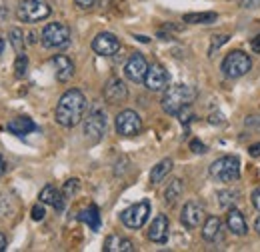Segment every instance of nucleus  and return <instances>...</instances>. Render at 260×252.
I'll list each match as a JSON object with an SVG mask.
<instances>
[{
    "instance_id": "obj_30",
    "label": "nucleus",
    "mask_w": 260,
    "mask_h": 252,
    "mask_svg": "<svg viewBox=\"0 0 260 252\" xmlns=\"http://www.w3.org/2000/svg\"><path fill=\"white\" fill-rule=\"evenodd\" d=\"M228 40H230V36L228 34H220V36H214L212 38V46H210V54L216 50V48H220L222 44H226Z\"/></svg>"
},
{
    "instance_id": "obj_34",
    "label": "nucleus",
    "mask_w": 260,
    "mask_h": 252,
    "mask_svg": "<svg viewBox=\"0 0 260 252\" xmlns=\"http://www.w3.org/2000/svg\"><path fill=\"white\" fill-rule=\"evenodd\" d=\"M250 200H252V206H254L256 210H260V188H256L254 192H252Z\"/></svg>"
},
{
    "instance_id": "obj_5",
    "label": "nucleus",
    "mask_w": 260,
    "mask_h": 252,
    "mask_svg": "<svg viewBox=\"0 0 260 252\" xmlns=\"http://www.w3.org/2000/svg\"><path fill=\"white\" fill-rule=\"evenodd\" d=\"M252 68L250 56L242 50H232L230 54H226V58L222 60V72L228 78H240L244 74H248Z\"/></svg>"
},
{
    "instance_id": "obj_11",
    "label": "nucleus",
    "mask_w": 260,
    "mask_h": 252,
    "mask_svg": "<svg viewBox=\"0 0 260 252\" xmlns=\"http://www.w3.org/2000/svg\"><path fill=\"white\" fill-rule=\"evenodd\" d=\"M146 72H148V62L140 52H134L128 62L124 64V74L130 82H144Z\"/></svg>"
},
{
    "instance_id": "obj_31",
    "label": "nucleus",
    "mask_w": 260,
    "mask_h": 252,
    "mask_svg": "<svg viewBox=\"0 0 260 252\" xmlns=\"http://www.w3.org/2000/svg\"><path fill=\"white\" fill-rule=\"evenodd\" d=\"M44 214H46V210H44V206H42V204L32 206V218L34 220H42V218H44Z\"/></svg>"
},
{
    "instance_id": "obj_38",
    "label": "nucleus",
    "mask_w": 260,
    "mask_h": 252,
    "mask_svg": "<svg viewBox=\"0 0 260 252\" xmlns=\"http://www.w3.org/2000/svg\"><path fill=\"white\" fill-rule=\"evenodd\" d=\"M2 250H6V236L0 232V252Z\"/></svg>"
},
{
    "instance_id": "obj_18",
    "label": "nucleus",
    "mask_w": 260,
    "mask_h": 252,
    "mask_svg": "<svg viewBox=\"0 0 260 252\" xmlns=\"http://www.w3.org/2000/svg\"><path fill=\"white\" fill-rule=\"evenodd\" d=\"M226 226H228V230H230L232 234H236V236H244V234L248 232V226H246V220H244L242 212L236 210V208H230V210H228Z\"/></svg>"
},
{
    "instance_id": "obj_28",
    "label": "nucleus",
    "mask_w": 260,
    "mask_h": 252,
    "mask_svg": "<svg viewBox=\"0 0 260 252\" xmlns=\"http://www.w3.org/2000/svg\"><path fill=\"white\" fill-rule=\"evenodd\" d=\"M26 70H28V58L24 52H20L16 56V62H14V72L18 78H22V76H26Z\"/></svg>"
},
{
    "instance_id": "obj_26",
    "label": "nucleus",
    "mask_w": 260,
    "mask_h": 252,
    "mask_svg": "<svg viewBox=\"0 0 260 252\" xmlns=\"http://www.w3.org/2000/svg\"><path fill=\"white\" fill-rule=\"evenodd\" d=\"M240 192H234V190H220L218 192V202H220V206H224V208H228V206H232V204H236L240 198Z\"/></svg>"
},
{
    "instance_id": "obj_7",
    "label": "nucleus",
    "mask_w": 260,
    "mask_h": 252,
    "mask_svg": "<svg viewBox=\"0 0 260 252\" xmlns=\"http://www.w3.org/2000/svg\"><path fill=\"white\" fill-rule=\"evenodd\" d=\"M148 216H150V202L142 200V202H136V204L128 206L126 210H122L120 220H122V224L126 228H134L136 230V228L144 226V222L148 220Z\"/></svg>"
},
{
    "instance_id": "obj_23",
    "label": "nucleus",
    "mask_w": 260,
    "mask_h": 252,
    "mask_svg": "<svg viewBox=\"0 0 260 252\" xmlns=\"http://www.w3.org/2000/svg\"><path fill=\"white\" fill-rule=\"evenodd\" d=\"M170 170H172V160H170V158L160 160V162L150 170V182H152V184L162 182L164 178H166V174H168Z\"/></svg>"
},
{
    "instance_id": "obj_12",
    "label": "nucleus",
    "mask_w": 260,
    "mask_h": 252,
    "mask_svg": "<svg viewBox=\"0 0 260 252\" xmlns=\"http://www.w3.org/2000/svg\"><path fill=\"white\" fill-rule=\"evenodd\" d=\"M92 50L100 56H112L120 50V40L112 32H100L92 40Z\"/></svg>"
},
{
    "instance_id": "obj_19",
    "label": "nucleus",
    "mask_w": 260,
    "mask_h": 252,
    "mask_svg": "<svg viewBox=\"0 0 260 252\" xmlns=\"http://www.w3.org/2000/svg\"><path fill=\"white\" fill-rule=\"evenodd\" d=\"M6 130L10 134H16V136H24V134H30L36 130V124H34L32 118L28 116H18V118H12L8 124H6Z\"/></svg>"
},
{
    "instance_id": "obj_13",
    "label": "nucleus",
    "mask_w": 260,
    "mask_h": 252,
    "mask_svg": "<svg viewBox=\"0 0 260 252\" xmlns=\"http://www.w3.org/2000/svg\"><path fill=\"white\" fill-rule=\"evenodd\" d=\"M204 216H206V212H204L202 204H198V202H194V200H190V202H186L184 208H182L180 222H182L186 228H198V226L202 224V220H204Z\"/></svg>"
},
{
    "instance_id": "obj_27",
    "label": "nucleus",
    "mask_w": 260,
    "mask_h": 252,
    "mask_svg": "<svg viewBox=\"0 0 260 252\" xmlns=\"http://www.w3.org/2000/svg\"><path fill=\"white\" fill-rule=\"evenodd\" d=\"M10 44L14 46V50L20 54L22 50H24V34L20 28H12L10 30Z\"/></svg>"
},
{
    "instance_id": "obj_8",
    "label": "nucleus",
    "mask_w": 260,
    "mask_h": 252,
    "mask_svg": "<svg viewBox=\"0 0 260 252\" xmlns=\"http://www.w3.org/2000/svg\"><path fill=\"white\" fill-rule=\"evenodd\" d=\"M142 130V118L134 110H122L116 116V132L120 136H136Z\"/></svg>"
},
{
    "instance_id": "obj_20",
    "label": "nucleus",
    "mask_w": 260,
    "mask_h": 252,
    "mask_svg": "<svg viewBox=\"0 0 260 252\" xmlns=\"http://www.w3.org/2000/svg\"><path fill=\"white\" fill-rule=\"evenodd\" d=\"M104 250L106 252H132L134 246L128 238H122L118 234H110L106 240H104Z\"/></svg>"
},
{
    "instance_id": "obj_4",
    "label": "nucleus",
    "mask_w": 260,
    "mask_h": 252,
    "mask_svg": "<svg viewBox=\"0 0 260 252\" xmlns=\"http://www.w3.org/2000/svg\"><path fill=\"white\" fill-rule=\"evenodd\" d=\"M52 12L50 4L46 0H22L18 4V10H16V16L22 20V22H40L44 18H48Z\"/></svg>"
},
{
    "instance_id": "obj_29",
    "label": "nucleus",
    "mask_w": 260,
    "mask_h": 252,
    "mask_svg": "<svg viewBox=\"0 0 260 252\" xmlns=\"http://www.w3.org/2000/svg\"><path fill=\"white\" fill-rule=\"evenodd\" d=\"M78 188H80L78 178H70V180H66V182H64V188H62V192H64L66 198H70V196H74V194L78 192Z\"/></svg>"
},
{
    "instance_id": "obj_17",
    "label": "nucleus",
    "mask_w": 260,
    "mask_h": 252,
    "mask_svg": "<svg viewBox=\"0 0 260 252\" xmlns=\"http://www.w3.org/2000/svg\"><path fill=\"white\" fill-rule=\"evenodd\" d=\"M52 64H54V70H56V78L60 82H68L72 76H74V62L64 56V54H58L52 58Z\"/></svg>"
},
{
    "instance_id": "obj_36",
    "label": "nucleus",
    "mask_w": 260,
    "mask_h": 252,
    "mask_svg": "<svg viewBox=\"0 0 260 252\" xmlns=\"http://www.w3.org/2000/svg\"><path fill=\"white\" fill-rule=\"evenodd\" d=\"M240 4H242L244 8H258L260 0H240Z\"/></svg>"
},
{
    "instance_id": "obj_22",
    "label": "nucleus",
    "mask_w": 260,
    "mask_h": 252,
    "mask_svg": "<svg viewBox=\"0 0 260 252\" xmlns=\"http://www.w3.org/2000/svg\"><path fill=\"white\" fill-rule=\"evenodd\" d=\"M182 20L188 24H212L218 20V14L216 12H190V14H184Z\"/></svg>"
},
{
    "instance_id": "obj_9",
    "label": "nucleus",
    "mask_w": 260,
    "mask_h": 252,
    "mask_svg": "<svg viewBox=\"0 0 260 252\" xmlns=\"http://www.w3.org/2000/svg\"><path fill=\"white\" fill-rule=\"evenodd\" d=\"M106 132V114L102 110H92L84 120V134L92 142H98Z\"/></svg>"
},
{
    "instance_id": "obj_3",
    "label": "nucleus",
    "mask_w": 260,
    "mask_h": 252,
    "mask_svg": "<svg viewBox=\"0 0 260 252\" xmlns=\"http://www.w3.org/2000/svg\"><path fill=\"white\" fill-rule=\"evenodd\" d=\"M210 176L218 182H234L240 176V160L238 156H220L210 164Z\"/></svg>"
},
{
    "instance_id": "obj_24",
    "label": "nucleus",
    "mask_w": 260,
    "mask_h": 252,
    "mask_svg": "<svg viewBox=\"0 0 260 252\" xmlns=\"http://www.w3.org/2000/svg\"><path fill=\"white\" fill-rule=\"evenodd\" d=\"M78 220L88 224L92 230H98V228H100V214H98V208L94 204H90L88 208H84V210L78 214Z\"/></svg>"
},
{
    "instance_id": "obj_14",
    "label": "nucleus",
    "mask_w": 260,
    "mask_h": 252,
    "mask_svg": "<svg viewBox=\"0 0 260 252\" xmlns=\"http://www.w3.org/2000/svg\"><path fill=\"white\" fill-rule=\"evenodd\" d=\"M104 98H106L108 104H120L128 98V88L120 78H112L104 86Z\"/></svg>"
},
{
    "instance_id": "obj_2",
    "label": "nucleus",
    "mask_w": 260,
    "mask_h": 252,
    "mask_svg": "<svg viewBox=\"0 0 260 252\" xmlns=\"http://www.w3.org/2000/svg\"><path fill=\"white\" fill-rule=\"evenodd\" d=\"M196 98V90L188 84H174L170 88H166L162 96V108L166 114L176 116L182 108L190 106Z\"/></svg>"
},
{
    "instance_id": "obj_21",
    "label": "nucleus",
    "mask_w": 260,
    "mask_h": 252,
    "mask_svg": "<svg viewBox=\"0 0 260 252\" xmlns=\"http://www.w3.org/2000/svg\"><path fill=\"white\" fill-rule=\"evenodd\" d=\"M220 230H222V222L218 216H208L204 226H202V238L208 242H214L220 238Z\"/></svg>"
},
{
    "instance_id": "obj_40",
    "label": "nucleus",
    "mask_w": 260,
    "mask_h": 252,
    "mask_svg": "<svg viewBox=\"0 0 260 252\" xmlns=\"http://www.w3.org/2000/svg\"><path fill=\"white\" fill-rule=\"evenodd\" d=\"M254 230H256V232L260 234V216L256 218V220H254Z\"/></svg>"
},
{
    "instance_id": "obj_35",
    "label": "nucleus",
    "mask_w": 260,
    "mask_h": 252,
    "mask_svg": "<svg viewBox=\"0 0 260 252\" xmlns=\"http://www.w3.org/2000/svg\"><path fill=\"white\" fill-rule=\"evenodd\" d=\"M248 154H250L252 158H258L260 156V142L252 144V146H248Z\"/></svg>"
},
{
    "instance_id": "obj_41",
    "label": "nucleus",
    "mask_w": 260,
    "mask_h": 252,
    "mask_svg": "<svg viewBox=\"0 0 260 252\" xmlns=\"http://www.w3.org/2000/svg\"><path fill=\"white\" fill-rule=\"evenodd\" d=\"M2 50H4V38L0 36V54H2Z\"/></svg>"
},
{
    "instance_id": "obj_10",
    "label": "nucleus",
    "mask_w": 260,
    "mask_h": 252,
    "mask_svg": "<svg viewBox=\"0 0 260 252\" xmlns=\"http://www.w3.org/2000/svg\"><path fill=\"white\" fill-rule=\"evenodd\" d=\"M168 82H170V76H168V72H166L162 64L148 66V72H146V78H144V84H146L148 90H152V92L166 90Z\"/></svg>"
},
{
    "instance_id": "obj_25",
    "label": "nucleus",
    "mask_w": 260,
    "mask_h": 252,
    "mask_svg": "<svg viewBox=\"0 0 260 252\" xmlns=\"http://www.w3.org/2000/svg\"><path fill=\"white\" fill-rule=\"evenodd\" d=\"M182 190H184L182 180H180V178H174V180L166 186V190H164V200H166L168 204H174V202L182 196Z\"/></svg>"
},
{
    "instance_id": "obj_37",
    "label": "nucleus",
    "mask_w": 260,
    "mask_h": 252,
    "mask_svg": "<svg viewBox=\"0 0 260 252\" xmlns=\"http://www.w3.org/2000/svg\"><path fill=\"white\" fill-rule=\"evenodd\" d=\"M250 48L254 50V52H260V34L252 40V44H250Z\"/></svg>"
},
{
    "instance_id": "obj_15",
    "label": "nucleus",
    "mask_w": 260,
    "mask_h": 252,
    "mask_svg": "<svg viewBox=\"0 0 260 252\" xmlns=\"http://www.w3.org/2000/svg\"><path fill=\"white\" fill-rule=\"evenodd\" d=\"M168 216L166 214H158L154 220L150 222V228H148V238L156 244H164L168 240Z\"/></svg>"
},
{
    "instance_id": "obj_33",
    "label": "nucleus",
    "mask_w": 260,
    "mask_h": 252,
    "mask_svg": "<svg viewBox=\"0 0 260 252\" xmlns=\"http://www.w3.org/2000/svg\"><path fill=\"white\" fill-rule=\"evenodd\" d=\"M74 2H76V6H80L84 10H88V8H92V6L98 4V0H74Z\"/></svg>"
},
{
    "instance_id": "obj_6",
    "label": "nucleus",
    "mask_w": 260,
    "mask_h": 252,
    "mask_svg": "<svg viewBox=\"0 0 260 252\" xmlns=\"http://www.w3.org/2000/svg\"><path fill=\"white\" fill-rule=\"evenodd\" d=\"M40 38L46 48H64L70 42V28L64 22H50L44 26Z\"/></svg>"
},
{
    "instance_id": "obj_39",
    "label": "nucleus",
    "mask_w": 260,
    "mask_h": 252,
    "mask_svg": "<svg viewBox=\"0 0 260 252\" xmlns=\"http://www.w3.org/2000/svg\"><path fill=\"white\" fill-rule=\"evenodd\" d=\"M4 170H6V162H4V158H2V154H0V176L4 174Z\"/></svg>"
},
{
    "instance_id": "obj_32",
    "label": "nucleus",
    "mask_w": 260,
    "mask_h": 252,
    "mask_svg": "<svg viewBox=\"0 0 260 252\" xmlns=\"http://www.w3.org/2000/svg\"><path fill=\"white\" fill-rule=\"evenodd\" d=\"M190 150L196 152V154H204V152H206V146H204L200 140H192V142H190Z\"/></svg>"
},
{
    "instance_id": "obj_16",
    "label": "nucleus",
    "mask_w": 260,
    "mask_h": 252,
    "mask_svg": "<svg viewBox=\"0 0 260 252\" xmlns=\"http://www.w3.org/2000/svg\"><path fill=\"white\" fill-rule=\"evenodd\" d=\"M64 200H66L64 192L58 190L56 186H52V184H46L44 188L40 190V202L54 206V210H58V212L64 210Z\"/></svg>"
},
{
    "instance_id": "obj_1",
    "label": "nucleus",
    "mask_w": 260,
    "mask_h": 252,
    "mask_svg": "<svg viewBox=\"0 0 260 252\" xmlns=\"http://www.w3.org/2000/svg\"><path fill=\"white\" fill-rule=\"evenodd\" d=\"M86 112V96L78 88H70L60 96L56 104V122L64 128L76 126Z\"/></svg>"
}]
</instances>
